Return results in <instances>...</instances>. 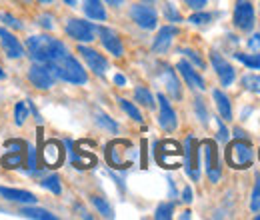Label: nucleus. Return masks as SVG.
<instances>
[{"label":"nucleus","instance_id":"nucleus-1","mask_svg":"<svg viewBox=\"0 0 260 220\" xmlns=\"http://www.w3.org/2000/svg\"><path fill=\"white\" fill-rule=\"evenodd\" d=\"M26 48L30 52V58L34 62L40 64H52L68 54L66 46L60 40H56L52 36H42V34L40 36H30L26 40Z\"/></svg>","mask_w":260,"mask_h":220},{"label":"nucleus","instance_id":"nucleus-2","mask_svg":"<svg viewBox=\"0 0 260 220\" xmlns=\"http://www.w3.org/2000/svg\"><path fill=\"white\" fill-rule=\"evenodd\" d=\"M52 68L56 72V78H62L64 82H70V84H84L88 80L84 68L70 54H66L62 58H58L56 62H52Z\"/></svg>","mask_w":260,"mask_h":220},{"label":"nucleus","instance_id":"nucleus-3","mask_svg":"<svg viewBox=\"0 0 260 220\" xmlns=\"http://www.w3.org/2000/svg\"><path fill=\"white\" fill-rule=\"evenodd\" d=\"M252 160H254V150H252V144L244 138H236L234 142H230L226 148V162L236 168V170H244L248 166H252Z\"/></svg>","mask_w":260,"mask_h":220},{"label":"nucleus","instance_id":"nucleus-4","mask_svg":"<svg viewBox=\"0 0 260 220\" xmlns=\"http://www.w3.org/2000/svg\"><path fill=\"white\" fill-rule=\"evenodd\" d=\"M124 154H134L132 150V144L128 140H114L106 146V158H108V164L114 166V168H128L130 162L128 158H124Z\"/></svg>","mask_w":260,"mask_h":220},{"label":"nucleus","instance_id":"nucleus-5","mask_svg":"<svg viewBox=\"0 0 260 220\" xmlns=\"http://www.w3.org/2000/svg\"><path fill=\"white\" fill-rule=\"evenodd\" d=\"M184 168L192 180L200 178V144L194 136H188L184 142Z\"/></svg>","mask_w":260,"mask_h":220},{"label":"nucleus","instance_id":"nucleus-6","mask_svg":"<svg viewBox=\"0 0 260 220\" xmlns=\"http://www.w3.org/2000/svg\"><path fill=\"white\" fill-rule=\"evenodd\" d=\"M180 144L174 140H164L160 144H156V160L162 164L164 168H178L180 164Z\"/></svg>","mask_w":260,"mask_h":220},{"label":"nucleus","instance_id":"nucleus-7","mask_svg":"<svg viewBox=\"0 0 260 220\" xmlns=\"http://www.w3.org/2000/svg\"><path fill=\"white\" fill-rule=\"evenodd\" d=\"M28 80L32 82L36 88L46 90V88H50V86L54 84V80H56V72H54L52 64L36 62V64H32L30 70H28Z\"/></svg>","mask_w":260,"mask_h":220},{"label":"nucleus","instance_id":"nucleus-8","mask_svg":"<svg viewBox=\"0 0 260 220\" xmlns=\"http://www.w3.org/2000/svg\"><path fill=\"white\" fill-rule=\"evenodd\" d=\"M98 32V28L92 22H86V20H80V18H70L66 22V34L78 42H92L94 40V34Z\"/></svg>","mask_w":260,"mask_h":220},{"label":"nucleus","instance_id":"nucleus-9","mask_svg":"<svg viewBox=\"0 0 260 220\" xmlns=\"http://www.w3.org/2000/svg\"><path fill=\"white\" fill-rule=\"evenodd\" d=\"M130 16H132V20H134L140 28H144V30H152V28H156V24H158V14H156V10H154L152 6H146V4H134V6L130 8Z\"/></svg>","mask_w":260,"mask_h":220},{"label":"nucleus","instance_id":"nucleus-10","mask_svg":"<svg viewBox=\"0 0 260 220\" xmlns=\"http://www.w3.org/2000/svg\"><path fill=\"white\" fill-rule=\"evenodd\" d=\"M200 146H202V152H204L206 174H208L210 182H218V180H220V166H218V152H216V144H214L212 140H204Z\"/></svg>","mask_w":260,"mask_h":220},{"label":"nucleus","instance_id":"nucleus-11","mask_svg":"<svg viewBox=\"0 0 260 220\" xmlns=\"http://www.w3.org/2000/svg\"><path fill=\"white\" fill-rule=\"evenodd\" d=\"M234 24L240 30H252L254 26V6L248 0H238L234 6Z\"/></svg>","mask_w":260,"mask_h":220},{"label":"nucleus","instance_id":"nucleus-12","mask_svg":"<svg viewBox=\"0 0 260 220\" xmlns=\"http://www.w3.org/2000/svg\"><path fill=\"white\" fill-rule=\"evenodd\" d=\"M42 160L48 168H58L64 160V150L58 140H48L42 148Z\"/></svg>","mask_w":260,"mask_h":220},{"label":"nucleus","instance_id":"nucleus-13","mask_svg":"<svg viewBox=\"0 0 260 220\" xmlns=\"http://www.w3.org/2000/svg\"><path fill=\"white\" fill-rule=\"evenodd\" d=\"M210 62H212V66H214V70H216V74H218L222 86H230V84L234 82V78H236L234 68H232V66H230L218 52H210Z\"/></svg>","mask_w":260,"mask_h":220},{"label":"nucleus","instance_id":"nucleus-14","mask_svg":"<svg viewBox=\"0 0 260 220\" xmlns=\"http://www.w3.org/2000/svg\"><path fill=\"white\" fill-rule=\"evenodd\" d=\"M0 44H2L8 58H22L24 56V46L18 42V38L14 34H10L2 26H0Z\"/></svg>","mask_w":260,"mask_h":220},{"label":"nucleus","instance_id":"nucleus-15","mask_svg":"<svg viewBox=\"0 0 260 220\" xmlns=\"http://www.w3.org/2000/svg\"><path fill=\"white\" fill-rule=\"evenodd\" d=\"M158 106H160V114H158V122L162 126L166 132H174L176 126H178V120H176V112L174 108L170 106V102L166 100L164 95H158Z\"/></svg>","mask_w":260,"mask_h":220},{"label":"nucleus","instance_id":"nucleus-16","mask_svg":"<svg viewBox=\"0 0 260 220\" xmlns=\"http://www.w3.org/2000/svg\"><path fill=\"white\" fill-rule=\"evenodd\" d=\"M78 52L82 54V58L90 66V70H94V74H98V76L106 74L108 62H106V58H104L102 54H98L96 50H92V48H88V46H78Z\"/></svg>","mask_w":260,"mask_h":220},{"label":"nucleus","instance_id":"nucleus-17","mask_svg":"<svg viewBox=\"0 0 260 220\" xmlns=\"http://www.w3.org/2000/svg\"><path fill=\"white\" fill-rule=\"evenodd\" d=\"M98 34H100L102 46H104L112 56H122V54H124L122 42H120V38L116 36V32L110 30V28H98Z\"/></svg>","mask_w":260,"mask_h":220},{"label":"nucleus","instance_id":"nucleus-18","mask_svg":"<svg viewBox=\"0 0 260 220\" xmlns=\"http://www.w3.org/2000/svg\"><path fill=\"white\" fill-rule=\"evenodd\" d=\"M176 68H178L180 76L186 80V84H188L190 88H194V90H204V88H206V86H204V78H202L186 60H180Z\"/></svg>","mask_w":260,"mask_h":220},{"label":"nucleus","instance_id":"nucleus-19","mask_svg":"<svg viewBox=\"0 0 260 220\" xmlns=\"http://www.w3.org/2000/svg\"><path fill=\"white\" fill-rule=\"evenodd\" d=\"M178 34V28H174V26H162L158 34H156V38H154V42H152V50L154 52H166L168 48H170V44H172V38Z\"/></svg>","mask_w":260,"mask_h":220},{"label":"nucleus","instance_id":"nucleus-20","mask_svg":"<svg viewBox=\"0 0 260 220\" xmlns=\"http://www.w3.org/2000/svg\"><path fill=\"white\" fill-rule=\"evenodd\" d=\"M0 196H4L6 200H12V202H20V204H36V196L28 190L0 186Z\"/></svg>","mask_w":260,"mask_h":220},{"label":"nucleus","instance_id":"nucleus-21","mask_svg":"<svg viewBox=\"0 0 260 220\" xmlns=\"http://www.w3.org/2000/svg\"><path fill=\"white\" fill-rule=\"evenodd\" d=\"M66 146H68V154H70V162L76 166V168H88L92 164H96V158L94 156H82L80 152H76L72 140H64Z\"/></svg>","mask_w":260,"mask_h":220},{"label":"nucleus","instance_id":"nucleus-22","mask_svg":"<svg viewBox=\"0 0 260 220\" xmlns=\"http://www.w3.org/2000/svg\"><path fill=\"white\" fill-rule=\"evenodd\" d=\"M162 78H164V84H166V88H168V95L174 96V98H180V96H182V90H180V82H178V78H176V74H174V70H172L170 66H164Z\"/></svg>","mask_w":260,"mask_h":220},{"label":"nucleus","instance_id":"nucleus-23","mask_svg":"<svg viewBox=\"0 0 260 220\" xmlns=\"http://www.w3.org/2000/svg\"><path fill=\"white\" fill-rule=\"evenodd\" d=\"M82 8H84V14L88 18H92V20H106V10H104L102 0H84Z\"/></svg>","mask_w":260,"mask_h":220},{"label":"nucleus","instance_id":"nucleus-24","mask_svg":"<svg viewBox=\"0 0 260 220\" xmlns=\"http://www.w3.org/2000/svg\"><path fill=\"white\" fill-rule=\"evenodd\" d=\"M212 96H214V102H216V108H218L220 116H222L224 120H230V118H232V106H230L228 96L224 95L222 90H214Z\"/></svg>","mask_w":260,"mask_h":220},{"label":"nucleus","instance_id":"nucleus-25","mask_svg":"<svg viewBox=\"0 0 260 220\" xmlns=\"http://www.w3.org/2000/svg\"><path fill=\"white\" fill-rule=\"evenodd\" d=\"M20 216H24V218H36V220H56V216L50 214L48 210H44V208H34V206H24V208L20 210Z\"/></svg>","mask_w":260,"mask_h":220},{"label":"nucleus","instance_id":"nucleus-26","mask_svg":"<svg viewBox=\"0 0 260 220\" xmlns=\"http://www.w3.org/2000/svg\"><path fill=\"white\" fill-rule=\"evenodd\" d=\"M134 98H136V102H140L142 106L154 108V96H152V92H150L146 86H138V88L134 90Z\"/></svg>","mask_w":260,"mask_h":220},{"label":"nucleus","instance_id":"nucleus-27","mask_svg":"<svg viewBox=\"0 0 260 220\" xmlns=\"http://www.w3.org/2000/svg\"><path fill=\"white\" fill-rule=\"evenodd\" d=\"M90 202L94 204V208H96L104 218H114V210H112V206H110L102 196H92V198H90Z\"/></svg>","mask_w":260,"mask_h":220},{"label":"nucleus","instance_id":"nucleus-28","mask_svg":"<svg viewBox=\"0 0 260 220\" xmlns=\"http://www.w3.org/2000/svg\"><path fill=\"white\" fill-rule=\"evenodd\" d=\"M22 162H24V152H10L8 150V154L2 156L4 168H18V166H22Z\"/></svg>","mask_w":260,"mask_h":220},{"label":"nucleus","instance_id":"nucleus-29","mask_svg":"<svg viewBox=\"0 0 260 220\" xmlns=\"http://www.w3.org/2000/svg\"><path fill=\"white\" fill-rule=\"evenodd\" d=\"M234 58H236L238 62L246 64L248 68L260 70V54H244V52H236Z\"/></svg>","mask_w":260,"mask_h":220},{"label":"nucleus","instance_id":"nucleus-30","mask_svg":"<svg viewBox=\"0 0 260 220\" xmlns=\"http://www.w3.org/2000/svg\"><path fill=\"white\" fill-rule=\"evenodd\" d=\"M40 186L50 190L52 194H60V192H62V188H60V178H58L56 174H50V176L42 178V180H40Z\"/></svg>","mask_w":260,"mask_h":220},{"label":"nucleus","instance_id":"nucleus-31","mask_svg":"<svg viewBox=\"0 0 260 220\" xmlns=\"http://www.w3.org/2000/svg\"><path fill=\"white\" fill-rule=\"evenodd\" d=\"M26 118H28V102H16V106H14V122L18 126H22Z\"/></svg>","mask_w":260,"mask_h":220},{"label":"nucleus","instance_id":"nucleus-32","mask_svg":"<svg viewBox=\"0 0 260 220\" xmlns=\"http://www.w3.org/2000/svg\"><path fill=\"white\" fill-rule=\"evenodd\" d=\"M242 86L250 92H256L260 95V74H246L242 78Z\"/></svg>","mask_w":260,"mask_h":220},{"label":"nucleus","instance_id":"nucleus-33","mask_svg":"<svg viewBox=\"0 0 260 220\" xmlns=\"http://www.w3.org/2000/svg\"><path fill=\"white\" fill-rule=\"evenodd\" d=\"M118 102H120L122 110H124V112L128 114V116L132 118V120H136V122H142V114H140V110H138V108H136V106H134L132 102H128V100H124V98H120Z\"/></svg>","mask_w":260,"mask_h":220},{"label":"nucleus","instance_id":"nucleus-34","mask_svg":"<svg viewBox=\"0 0 260 220\" xmlns=\"http://www.w3.org/2000/svg\"><path fill=\"white\" fill-rule=\"evenodd\" d=\"M172 212H174V206L170 202H164V204H158L156 212H154V218L156 220H168L172 218Z\"/></svg>","mask_w":260,"mask_h":220},{"label":"nucleus","instance_id":"nucleus-35","mask_svg":"<svg viewBox=\"0 0 260 220\" xmlns=\"http://www.w3.org/2000/svg\"><path fill=\"white\" fill-rule=\"evenodd\" d=\"M96 122L102 128H106V130H110V132H118V124L110 118V116H106L104 112H96Z\"/></svg>","mask_w":260,"mask_h":220},{"label":"nucleus","instance_id":"nucleus-36","mask_svg":"<svg viewBox=\"0 0 260 220\" xmlns=\"http://www.w3.org/2000/svg\"><path fill=\"white\" fill-rule=\"evenodd\" d=\"M0 20H2L6 26L14 28V30H22V28H24V26H22V22H20L18 18H14L12 14H6V12H2V14H0Z\"/></svg>","mask_w":260,"mask_h":220},{"label":"nucleus","instance_id":"nucleus-37","mask_svg":"<svg viewBox=\"0 0 260 220\" xmlns=\"http://www.w3.org/2000/svg\"><path fill=\"white\" fill-rule=\"evenodd\" d=\"M210 20H212V14H208V12H196V14H192V16L188 18V22H190V24H196V26L208 24Z\"/></svg>","mask_w":260,"mask_h":220},{"label":"nucleus","instance_id":"nucleus-38","mask_svg":"<svg viewBox=\"0 0 260 220\" xmlns=\"http://www.w3.org/2000/svg\"><path fill=\"white\" fill-rule=\"evenodd\" d=\"M164 14H166V18H168L170 22H180V20H182V16L174 10L172 4H166V6H164Z\"/></svg>","mask_w":260,"mask_h":220},{"label":"nucleus","instance_id":"nucleus-39","mask_svg":"<svg viewBox=\"0 0 260 220\" xmlns=\"http://www.w3.org/2000/svg\"><path fill=\"white\" fill-rule=\"evenodd\" d=\"M6 148L10 150V152H22L24 148H26V142H22V140H6Z\"/></svg>","mask_w":260,"mask_h":220},{"label":"nucleus","instance_id":"nucleus-40","mask_svg":"<svg viewBox=\"0 0 260 220\" xmlns=\"http://www.w3.org/2000/svg\"><path fill=\"white\" fill-rule=\"evenodd\" d=\"M194 108H196V114H198V118L206 124L208 122V112H206V108H204V104H202V100L200 98H196L194 100Z\"/></svg>","mask_w":260,"mask_h":220},{"label":"nucleus","instance_id":"nucleus-41","mask_svg":"<svg viewBox=\"0 0 260 220\" xmlns=\"http://www.w3.org/2000/svg\"><path fill=\"white\" fill-rule=\"evenodd\" d=\"M180 52H182V54H186V56H188V58H190V60H192V62H194L196 66H198V68H204V60H202V58L198 56V52H196V50L184 48V50H180Z\"/></svg>","mask_w":260,"mask_h":220},{"label":"nucleus","instance_id":"nucleus-42","mask_svg":"<svg viewBox=\"0 0 260 220\" xmlns=\"http://www.w3.org/2000/svg\"><path fill=\"white\" fill-rule=\"evenodd\" d=\"M26 148H28V170H30V172H36V170H38V162H36V148H34V146H28V144H26Z\"/></svg>","mask_w":260,"mask_h":220},{"label":"nucleus","instance_id":"nucleus-43","mask_svg":"<svg viewBox=\"0 0 260 220\" xmlns=\"http://www.w3.org/2000/svg\"><path fill=\"white\" fill-rule=\"evenodd\" d=\"M258 208H260V180L256 182V186H254L252 200H250V210H252V212H256Z\"/></svg>","mask_w":260,"mask_h":220},{"label":"nucleus","instance_id":"nucleus-44","mask_svg":"<svg viewBox=\"0 0 260 220\" xmlns=\"http://www.w3.org/2000/svg\"><path fill=\"white\" fill-rule=\"evenodd\" d=\"M38 24H40L42 28H46V30H52V28H54V24H52V16H48V14L38 16Z\"/></svg>","mask_w":260,"mask_h":220},{"label":"nucleus","instance_id":"nucleus-45","mask_svg":"<svg viewBox=\"0 0 260 220\" xmlns=\"http://www.w3.org/2000/svg\"><path fill=\"white\" fill-rule=\"evenodd\" d=\"M248 48H252L254 52H258L260 50V32H256L254 36H250V40H248Z\"/></svg>","mask_w":260,"mask_h":220},{"label":"nucleus","instance_id":"nucleus-46","mask_svg":"<svg viewBox=\"0 0 260 220\" xmlns=\"http://www.w3.org/2000/svg\"><path fill=\"white\" fill-rule=\"evenodd\" d=\"M218 140L220 142H226L228 140V130L226 126L222 124V120H218Z\"/></svg>","mask_w":260,"mask_h":220},{"label":"nucleus","instance_id":"nucleus-47","mask_svg":"<svg viewBox=\"0 0 260 220\" xmlns=\"http://www.w3.org/2000/svg\"><path fill=\"white\" fill-rule=\"evenodd\" d=\"M206 2H208V0H186V4H188L190 8H194V10H202V8L206 6Z\"/></svg>","mask_w":260,"mask_h":220},{"label":"nucleus","instance_id":"nucleus-48","mask_svg":"<svg viewBox=\"0 0 260 220\" xmlns=\"http://www.w3.org/2000/svg\"><path fill=\"white\" fill-rule=\"evenodd\" d=\"M182 200L184 202H192V188L190 186H186V188L182 190Z\"/></svg>","mask_w":260,"mask_h":220},{"label":"nucleus","instance_id":"nucleus-49","mask_svg":"<svg viewBox=\"0 0 260 220\" xmlns=\"http://www.w3.org/2000/svg\"><path fill=\"white\" fill-rule=\"evenodd\" d=\"M114 82H116L118 86H124V84H126V78H124L122 74H116V76H114Z\"/></svg>","mask_w":260,"mask_h":220},{"label":"nucleus","instance_id":"nucleus-50","mask_svg":"<svg viewBox=\"0 0 260 220\" xmlns=\"http://www.w3.org/2000/svg\"><path fill=\"white\" fill-rule=\"evenodd\" d=\"M104 2H106V4H110V6H120L124 0H104Z\"/></svg>","mask_w":260,"mask_h":220},{"label":"nucleus","instance_id":"nucleus-51","mask_svg":"<svg viewBox=\"0 0 260 220\" xmlns=\"http://www.w3.org/2000/svg\"><path fill=\"white\" fill-rule=\"evenodd\" d=\"M182 220H186V218H190V210H186V212H182V216H180Z\"/></svg>","mask_w":260,"mask_h":220},{"label":"nucleus","instance_id":"nucleus-52","mask_svg":"<svg viewBox=\"0 0 260 220\" xmlns=\"http://www.w3.org/2000/svg\"><path fill=\"white\" fill-rule=\"evenodd\" d=\"M66 4H68V6H74V4H76V0H64Z\"/></svg>","mask_w":260,"mask_h":220},{"label":"nucleus","instance_id":"nucleus-53","mask_svg":"<svg viewBox=\"0 0 260 220\" xmlns=\"http://www.w3.org/2000/svg\"><path fill=\"white\" fill-rule=\"evenodd\" d=\"M42 4H50V2H54V0H40Z\"/></svg>","mask_w":260,"mask_h":220},{"label":"nucleus","instance_id":"nucleus-54","mask_svg":"<svg viewBox=\"0 0 260 220\" xmlns=\"http://www.w3.org/2000/svg\"><path fill=\"white\" fill-rule=\"evenodd\" d=\"M2 78H4V70L0 68V80H2Z\"/></svg>","mask_w":260,"mask_h":220},{"label":"nucleus","instance_id":"nucleus-55","mask_svg":"<svg viewBox=\"0 0 260 220\" xmlns=\"http://www.w3.org/2000/svg\"><path fill=\"white\" fill-rule=\"evenodd\" d=\"M256 220H260V214H256Z\"/></svg>","mask_w":260,"mask_h":220}]
</instances>
